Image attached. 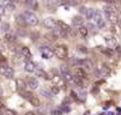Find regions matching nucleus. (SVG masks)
<instances>
[{"mask_svg":"<svg viewBox=\"0 0 121 115\" xmlns=\"http://www.w3.org/2000/svg\"><path fill=\"white\" fill-rule=\"evenodd\" d=\"M54 55L60 59V60H65L67 59L68 56V49L65 44H58L55 48H54Z\"/></svg>","mask_w":121,"mask_h":115,"instance_id":"nucleus-2","label":"nucleus"},{"mask_svg":"<svg viewBox=\"0 0 121 115\" xmlns=\"http://www.w3.org/2000/svg\"><path fill=\"white\" fill-rule=\"evenodd\" d=\"M72 83H74V84L78 85V86H83V79L79 78L78 76L73 74V77H72Z\"/></svg>","mask_w":121,"mask_h":115,"instance_id":"nucleus-23","label":"nucleus"},{"mask_svg":"<svg viewBox=\"0 0 121 115\" xmlns=\"http://www.w3.org/2000/svg\"><path fill=\"white\" fill-rule=\"evenodd\" d=\"M18 34H19L21 36H25L26 32H25V30H22V28H19V29H18Z\"/></svg>","mask_w":121,"mask_h":115,"instance_id":"nucleus-39","label":"nucleus"},{"mask_svg":"<svg viewBox=\"0 0 121 115\" xmlns=\"http://www.w3.org/2000/svg\"><path fill=\"white\" fill-rule=\"evenodd\" d=\"M29 102H30V103H31L34 107H40V106H41V103H40V100H39V98H37L36 96H34V97L31 98V100L29 101Z\"/></svg>","mask_w":121,"mask_h":115,"instance_id":"nucleus-27","label":"nucleus"},{"mask_svg":"<svg viewBox=\"0 0 121 115\" xmlns=\"http://www.w3.org/2000/svg\"><path fill=\"white\" fill-rule=\"evenodd\" d=\"M60 110H61V113H70L71 108L68 107V106H66V104H62L61 108H60Z\"/></svg>","mask_w":121,"mask_h":115,"instance_id":"nucleus-33","label":"nucleus"},{"mask_svg":"<svg viewBox=\"0 0 121 115\" xmlns=\"http://www.w3.org/2000/svg\"><path fill=\"white\" fill-rule=\"evenodd\" d=\"M36 74H37L39 77H43V78H46V79H49L48 74H47L43 70H36Z\"/></svg>","mask_w":121,"mask_h":115,"instance_id":"nucleus-30","label":"nucleus"},{"mask_svg":"<svg viewBox=\"0 0 121 115\" xmlns=\"http://www.w3.org/2000/svg\"><path fill=\"white\" fill-rule=\"evenodd\" d=\"M0 115H4V113H3V110H0Z\"/></svg>","mask_w":121,"mask_h":115,"instance_id":"nucleus-46","label":"nucleus"},{"mask_svg":"<svg viewBox=\"0 0 121 115\" xmlns=\"http://www.w3.org/2000/svg\"><path fill=\"white\" fill-rule=\"evenodd\" d=\"M72 23H73V25H76V26H82L83 25V23H84V19L82 18V16H74L73 17V19H72Z\"/></svg>","mask_w":121,"mask_h":115,"instance_id":"nucleus-17","label":"nucleus"},{"mask_svg":"<svg viewBox=\"0 0 121 115\" xmlns=\"http://www.w3.org/2000/svg\"><path fill=\"white\" fill-rule=\"evenodd\" d=\"M43 25L47 28V29H50V30H54L56 28V22L54 18H52V17H48L43 21Z\"/></svg>","mask_w":121,"mask_h":115,"instance_id":"nucleus-7","label":"nucleus"},{"mask_svg":"<svg viewBox=\"0 0 121 115\" xmlns=\"http://www.w3.org/2000/svg\"><path fill=\"white\" fill-rule=\"evenodd\" d=\"M101 52H102L103 54H106L107 56H112V55L114 54V51H113L112 48H102Z\"/></svg>","mask_w":121,"mask_h":115,"instance_id":"nucleus-26","label":"nucleus"},{"mask_svg":"<svg viewBox=\"0 0 121 115\" xmlns=\"http://www.w3.org/2000/svg\"><path fill=\"white\" fill-rule=\"evenodd\" d=\"M44 37H46L49 42H55V41L58 40V35L55 34L54 31H53V32H48V34H46Z\"/></svg>","mask_w":121,"mask_h":115,"instance_id":"nucleus-18","label":"nucleus"},{"mask_svg":"<svg viewBox=\"0 0 121 115\" xmlns=\"http://www.w3.org/2000/svg\"><path fill=\"white\" fill-rule=\"evenodd\" d=\"M26 85L31 89V90H36L39 88V80L35 77H29L26 80Z\"/></svg>","mask_w":121,"mask_h":115,"instance_id":"nucleus-8","label":"nucleus"},{"mask_svg":"<svg viewBox=\"0 0 121 115\" xmlns=\"http://www.w3.org/2000/svg\"><path fill=\"white\" fill-rule=\"evenodd\" d=\"M47 7H48L49 11H55V9H56V4H55V1L48 0V1H47Z\"/></svg>","mask_w":121,"mask_h":115,"instance_id":"nucleus-25","label":"nucleus"},{"mask_svg":"<svg viewBox=\"0 0 121 115\" xmlns=\"http://www.w3.org/2000/svg\"><path fill=\"white\" fill-rule=\"evenodd\" d=\"M116 1H117V3H119V4L121 5V0H116Z\"/></svg>","mask_w":121,"mask_h":115,"instance_id":"nucleus-47","label":"nucleus"},{"mask_svg":"<svg viewBox=\"0 0 121 115\" xmlns=\"http://www.w3.org/2000/svg\"><path fill=\"white\" fill-rule=\"evenodd\" d=\"M86 11H88V9H86L85 6H80V9H79V12H80L82 14H85V13H86Z\"/></svg>","mask_w":121,"mask_h":115,"instance_id":"nucleus-38","label":"nucleus"},{"mask_svg":"<svg viewBox=\"0 0 121 115\" xmlns=\"http://www.w3.org/2000/svg\"><path fill=\"white\" fill-rule=\"evenodd\" d=\"M40 95H42V96L49 98V97H52V95H53V94H52L50 91H48L47 89H41V90H40Z\"/></svg>","mask_w":121,"mask_h":115,"instance_id":"nucleus-28","label":"nucleus"},{"mask_svg":"<svg viewBox=\"0 0 121 115\" xmlns=\"http://www.w3.org/2000/svg\"><path fill=\"white\" fill-rule=\"evenodd\" d=\"M19 1H21V3H23V4H25V5H26V4H29V3H30V1H31V0H19Z\"/></svg>","mask_w":121,"mask_h":115,"instance_id":"nucleus-41","label":"nucleus"},{"mask_svg":"<svg viewBox=\"0 0 121 115\" xmlns=\"http://www.w3.org/2000/svg\"><path fill=\"white\" fill-rule=\"evenodd\" d=\"M59 91H60V88L58 85H52L50 86V92L53 94V95H58Z\"/></svg>","mask_w":121,"mask_h":115,"instance_id":"nucleus-31","label":"nucleus"},{"mask_svg":"<svg viewBox=\"0 0 121 115\" xmlns=\"http://www.w3.org/2000/svg\"><path fill=\"white\" fill-rule=\"evenodd\" d=\"M106 1H108V3L113 4V3H115V1H116V0H106Z\"/></svg>","mask_w":121,"mask_h":115,"instance_id":"nucleus-45","label":"nucleus"},{"mask_svg":"<svg viewBox=\"0 0 121 115\" xmlns=\"http://www.w3.org/2000/svg\"><path fill=\"white\" fill-rule=\"evenodd\" d=\"M77 48H78V51H79V52H82V53H84V54L88 53V49H86L85 47H83V46H78Z\"/></svg>","mask_w":121,"mask_h":115,"instance_id":"nucleus-35","label":"nucleus"},{"mask_svg":"<svg viewBox=\"0 0 121 115\" xmlns=\"http://www.w3.org/2000/svg\"><path fill=\"white\" fill-rule=\"evenodd\" d=\"M5 38H6V41L10 42V43H16V42H17V36L13 35V34H11V32H7L6 36H5Z\"/></svg>","mask_w":121,"mask_h":115,"instance_id":"nucleus-21","label":"nucleus"},{"mask_svg":"<svg viewBox=\"0 0 121 115\" xmlns=\"http://www.w3.org/2000/svg\"><path fill=\"white\" fill-rule=\"evenodd\" d=\"M3 5H4V9H6L9 11H13L16 9V5L13 3V0H4Z\"/></svg>","mask_w":121,"mask_h":115,"instance_id":"nucleus-13","label":"nucleus"},{"mask_svg":"<svg viewBox=\"0 0 121 115\" xmlns=\"http://www.w3.org/2000/svg\"><path fill=\"white\" fill-rule=\"evenodd\" d=\"M94 14H95V9H88V11H86V13H85V16H86V19H88L89 22L94 18Z\"/></svg>","mask_w":121,"mask_h":115,"instance_id":"nucleus-24","label":"nucleus"},{"mask_svg":"<svg viewBox=\"0 0 121 115\" xmlns=\"http://www.w3.org/2000/svg\"><path fill=\"white\" fill-rule=\"evenodd\" d=\"M5 115H16V111L12 109H6L5 110Z\"/></svg>","mask_w":121,"mask_h":115,"instance_id":"nucleus-36","label":"nucleus"},{"mask_svg":"<svg viewBox=\"0 0 121 115\" xmlns=\"http://www.w3.org/2000/svg\"><path fill=\"white\" fill-rule=\"evenodd\" d=\"M106 18H107L112 24H116V23L119 22V16H117V13H116L115 11H112V12L107 13V14H106Z\"/></svg>","mask_w":121,"mask_h":115,"instance_id":"nucleus-9","label":"nucleus"},{"mask_svg":"<svg viewBox=\"0 0 121 115\" xmlns=\"http://www.w3.org/2000/svg\"><path fill=\"white\" fill-rule=\"evenodd\" d=\"M0 73L4 77H6L7 79H12L13 76H14L13 70L9 66V65H1V66H0Z\"/></svg>","mask_w":121,"mask_h":115,"instance_id":"nucleus-5","label":"nucleus"},{"mask_svg":"<svg viewBox=\"0 0 121 115\" xmlns=\"http://www.w3.org/2000/svg\"><path fill=\"white\" fill-rule=\"evenodd\" d=\"M17 23H18L21 26H26V23H25V21L23 19V17H22V14L21 16H18L17 17Z\"/></svg>","mask_w":121,"mask_h":115,"instance_id":"nucleus-32","label":"nucleus"},{"mask_svg":"<svg viewBox=\"0 0 121 115\" xmlns=\"http://www.w3.org/2000/svg\"><path fill=\"white\" fill-rule=\"evenodd\" d=\"M78 32H79V35L82 37H86V36H88V34H89V29L86 28V26H84V25H82V26H79Z\"/></svg>","mask_w":121,"mask_h":115,"instance_id":"nucleus-20","label":"nucleus"},{"mask_svg":"<svg viewBox=\"0 0 121 115\" xmlns=\"http://www.w3.org/2000/svg\"><path fill=\"white\" fill-rule=\"evenodd\" d=\"M56 26H58L59 29L65 30V31H68V32L71 34V28H70V25H67L66 23H64V22H56Z\"/></svg>","mask_w":121,"mask_h":115,"instance_id":"nucleus-19","label":"nucleus"},{"mask_svg":"<svg viewBox=\"0 0 121 115\" xmlns=\"http://www.w3.org/2000/svg\"><path fill=\"white\" fill-rule=\"evenodd\" d=\"M25 115H36V114L34 113V111H28V113H26Z\"/></svg>","mask_w":121,"mask_h":115,"instance_id":"nucleus-44","label":"nucleus"},{"mask_svg":"<svg viewBox=\"0 0 121 115\" xmlns=\"http://www.w3.org/2000/svg\"><path fill=\"white\" fill-rule=\"evenodd\" d=\"M90 23H92L96 28H103L104 26V19L102 17V13L98 10H95V14H94V18L90 21Z\"/></svg>","mask_w":121,"mask_h":115,"instance_id":"nucleus-3","label":"nucleus"},{"mask_svg":"<svg viewBox=\"0 0 121 115\" xmlns=\"http://www.w3.org/2000/svg\"><path fill=\"white\" fill-rule=\"evenodd\" d=\"M61 74H62V77H64L65 80H67V81H72V77H73V74L66 68V66H62V67H61Z\"/></svg>","mask_w":121,"mask_h":115,"instance_id":"nucleus-10","label":"nucleus"},{"mask_svg":"<svg viewBox=\"0 0 121 115\" xmlns=\"http://www.w3.org/2000/svg\"><path fill=\"white\" fill-rule=\"evenodd\" d=\"M39 51H40V53H41L43 59H50L52 56L54 55V49H52L48 46H40Z\"/></svg>","mask_w":121,"mask_h":115,"instance_id":"nucleus-4","label":"nucleus"},{"mask_svg":"<svg viewBox=\"0 0 121 115\" xmlns=\"http://www.w3.org/2000/svg\"><path fill=\"white\" fill-rule=\"evenodd\" d=\"M22 17L23 19L25 21L26 25H30V26H35L39 24V18H37V16L35 13H32L30 11H24L22 13Z\"/></svg>","mask_w":121,"mask_h":115,"instance_id":"nucleus-1","label":"nucleus"},{"mask_svg":"<svg viewBox=\"0 0 121 115\" xmlns=\"http://www.w3.org/2000/svg\"><path fill=\"white\" fill-rule=\"evenodd\" d=\"M61 4H68V5H71V6H76V5L79 4V0H64Z\"/></svg>","mask_w":121,"mask_h":115,"instance_id":"nucleus-29","label":"nucleus"},{"mask_svg":"<svg viewBox=\"0 0 121 115\" xmlns=\"http://www.w3.org/2000/svg\"><path fill=\"white\" fill-rule=\"evenodd\" d=\"M21 95H22L23 98H25V100H28V101H30L31 98L34 97V94H32V92H30V91H25V90H22V91H21Z\"/></svg>","mask_w":121,"mask_h":115,"instance_id":"nucleus-22","label":"nucleus"},{"mask_svg":"<svg viewBox=\"0 0 121 115\" xmlns=\"http://www.w3.org/2000/svg\"><path fill=\"white\" fill-rule=\"evenodd\" d=\"M1 30L5 31V32H7V31L10 30V24H9V23H4V24L1 25Z\"/></svg>","mask_w":121,"mask_h":115,"instance_id":"nucleus-34","label":"nucleus"},{"mask_svg":"<svg viewBox=\"0 0 121 115\" xmlns=\"http://www.w3.org/2000/svg\"><path fill=\"white\" fill-rule=\"evenodd\" d=\"M25 71L26 72H35L36 71V67H35V64H34L32 61H25V66H24Z\"/></svg>","mask_w":121,"mask_h":115,"instance_id":"nucleus-14","label":"nucleus"},{"mask_svg":"<svg viewBox=\"0 0 121 115\" xmlns=\"http://www.w3.org/2000/svg\"><path fill=\"white\" fill-rule=\"evenodd\" d=\"M3 108H4V102L0 100V110H3Z\"/></svg>","mask_w":121,"mask_h":115,"instance_id":"nucleus-42","label":"nucleus"},{"mask_svg":"<svg viewBox=\"0 0 121 115\" xmlns=\"http://www.w3.org/2000/svg\"><path fill=\"white\" fill-rule=\"evenodd\" d=\"M3 13H4V7L0 5V14H3Z\"/></svg>","mask_w":121,"mask_h":115,"instance_id":"nucleus-43","label":"nucleus"},{"mask_svg":"<svg viewBox=\"0 0 121 115\" xmlns=\"http://www.w3.org/2000/svg\"><path fill=\"white\" fill-rule=\"evenodd\" d=\"M104 41H106V43L109 46V48H110V47H115V46L117 44L116 38H115L114 36H112V35H106V36H104Z\"/></svg>","mask_w":121,"mask_h":115,"instance_id":"nucleus-12","label":"nucleus"},{"mask_svg":"<svg viewBox=\"0 0 121 115\" xmlns=\"http://www.w3.org/2000/svg\"><path fill=\"white\" fill-rule=\"evenodd\" d=\"M21 53H22V56L25 59V61H30V59L32 58V54H31L30 49H29L28 47H22Z\"/></svg>","mask_w":121,"mask_h":115,"instance_id":"nucleus-11","label":"nucleus"},{"mask_svg":"<svg viewBox=\"0 0 121 115\" xmlns=\"http://www.w3.org/2000/svg\"><path fill=\"white\" fill-rule=\"evenodd\" d=\"M16 84H17V88H18L21 91H22V90H25V88L28 86V85H26V81L23 80L22 78H18V79H17V80H16Z\"/></svg>","mask_w":121,"mask_h":115,"instance_id":"nucleus-16","label":"nucleus"},{"mask_svg":"<svg viewBox=\"0 0 121 115\" xmlns=\"http://www.w3.org/2000/svg\"><path fill=\"white\" fill-rule=\"evenodd\" d=\"M74 74L78 76V77L82 78V79H86V78H88V74H86V72H85L82 67H77L76 71H74Z\"/></svg>","mask_w":121,"mask_h":115,"instance_id":"nucleus-15","label":"nucleus"},{"mask_svg":"<svg viewBox=\"0 0 121 115\" xmlns=\"http://www.w3.org/2000/svg\"><path fill=\"white\" fill-rule=\"evenodd\" d=\"M50 115H61V110L60 109H54V110H52Z\"/></svg>","mask_w":121,"mask_h":115,"instance_id":"nucleus-37","label":"nucleus"},{"mask_svg":"<svg viewBox=\"0 0 121 115\" xmlns=\"http://www.w3.org/2000/svg\"><path fill=\"white\" fill-rule=\"evenodd\" d=\"M78 65L82 67H85L86 70H90L92 71L94 70V64L90 59H83V60H78Z\"/></svg>","mask_w":121,"mask_h":115,"instance_id":"nucleus-6","label":"nucleus"},{"mask_svg":"<svg viewBox=\"0 0 121 115\" xmlns=\"http://www.w3.org/2000/svg\"><path fill=\"white\" fill-rule=\"evenodd\" d=\"M95 74H96V77H101L102 76V71L99 68H96L95 70Z\"/></svg>","mask_w":121,"mask_h":115,"instance_id":"nucleus-40","label":"nucleus"}]
</instances>
